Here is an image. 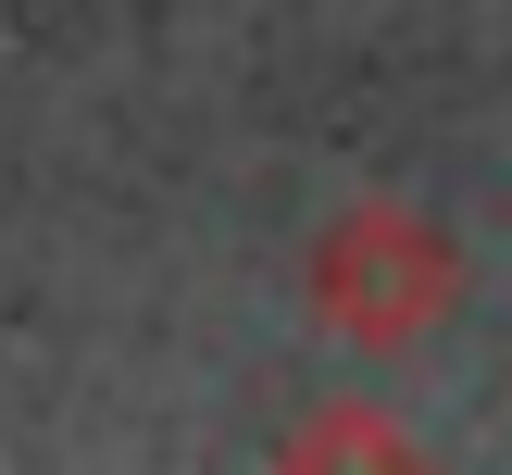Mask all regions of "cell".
<instances>
[{
	"label": "cell",
	"instance_id": "obj_1",
	"mask_svg": "<svg viewBox=\"0 0 512 475\" xmlns=\"http://www.w3.org/2000/svg\"><path fill=\"white\" fill-rule=\"evenodd\" d=\"M300 288H313V325L350 350H413L438 338L450 313H463V238H450L438 213H413V200H350V213H325V238L300 250Z\"/></svg>",
	"mask_w": 512,
	"mask_h": 475
},
{
	"label": "cell",
	"instance_id": "obj_2",
	"mask_svg": "<svg viewBox=\"0 0 512 475\" xmlns=\"http://www.w3.org/2000/svg\"><path fill=\"white\" fill-rule=\"evenodd\" d=\"M288 463H413V438L388 413H313V425H288Z\"/></svg>",
	"mask_w": 512,
	"mask_h": 475
}]
</instances>
